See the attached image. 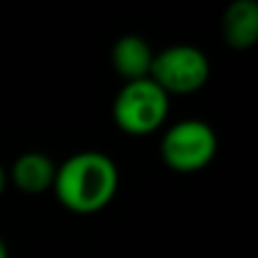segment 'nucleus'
<instances>
[{"label": "nucleus", "instance_id": "9", "mask_svg": "<svg viewBox=\"0 0 258 258\" xmlns=\"http://www.w3.org/2000/svg\"><path fill=\"white\" fill-rule=\"evenodd\" d=\"M0 258H9V249H7V245H5L3 238H0Z\"/></svg>", "mask_w": 258, "mask_h": 258}, {"label": "nucleus", "instance_id": "3", "mask_svg": "<svg viewBox=\"0 0 258 258\" xmlns=\"http://www.w3.org/2000/svg\"><path fill=\"white\" fill-rule=\"evenodd\" d=\"M159 154L163 163L174 172H197L215 159L218 136L209 122L200 118H186L168 127L161 138Z\"/></svg>", "mask_w": 258, "mask_h": 258}, {"label": "nucleus", "instance_id": "5", "mask_svg": "<svg viewBox=\"0 0 258 258\" xmlns=\"http://www.w3.org/2000/svg\"><path fill=\"white\" fill-rule=\"evenodd\" d=\"M154 61V50L143 36L125 34L111 48V66L125 82L147 80Z\"/></svg>", "mask_w": 258, "mask_h": 258}, {"label": "nucleus", "instance_id": "7", "mask_svg": "<svg viewBox=\"0 0 258 258\" xmlns=\"http://www.w3.org/2000/svg\"><path fill=\"white\" fill-rule=\"evenodd\" d=\"M54 172L57 165L52 163L48 154L43 152H25L14 161L12 170H9V179L21 192L27 195H39L52 188Z\"/></svg>", "mask_w": 258, "mask_h": 258}, {"label": "nucleus", "instance_id": "6", "mask_svg": "<svg viewBox=\"0 0 258 258\" xmlns=\"http://www.w3.org/2000/svg\"><path fill=\"white\" fill-rule=\"evenodd\" d=\"M222 36L229 48L249 50L258 41V3L233 0L222 14Z\"/></svg>", "mask_w": 258, "mask_h": 258}, {"label": "nucleus", "instance_id": "2", "mask_svg": "<svg viewBox=\"0 0 258 258\" xmlns=\"http://www.w3.org/2000/svg\"><path fill=\"white\" fill-rule=\"evenodd\" d=\"M113 122L129 136H147L163 127L170 113V95H165L154 82H125L113 100Z\"/></svg>", "mask_w": 258, "mask_h": 258}, {"label": "nucleus", "instance_id": "1", "mask_svg": "<svg viewBox=\"0 0 258 258\" xmlns=\"http://www.w3.org/2000/svg\"><path fill=\"white\" fill-rule=\"evenodd\" d=\"M118 165L104 152L86 150L68 156L54 172L52 190L66 211L77 215L100 213L118 192Z\"/></svg>", "mask_w": 258, "mask_h": 258}, {"label": "nucleus", "instance_id": "4", "mask_svg": "<svg viewBox=\"0 0 258 258\" xmlns=\"http://www.w3.org/2000/svg\"><path fill=\"white\" fill-rule=\"evenodd\" d=\"M211 75L209 57L200 48L177 43L154 52L150 80L165 95H190L206 86Z\"/></svg>", "mask_w": 258, "mask_h": 258}, {"label": "nucleus", "instance_id": "8", "mask_svg": "<svg viewBox=\"0 0 258 258\" xmlns=\"http://www.w3.org/2000/svg\"><path fill=\"white\" fill-rule=\"evenodd\" d=\"M7 181H9V174H7V170L0 165V197H3L5 188H7Z\"/></svg>", "mask_w": 258, "mask_h": 258}]
</instances>
